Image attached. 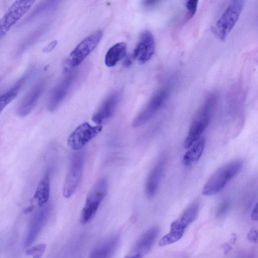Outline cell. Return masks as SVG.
I'll return each mask as SVG.
<instances>
[{
    "label": "cell",
    "instance_id": "18",
    "mask_svg": "<svg viewBox=\"0 0 258 258\" xmlns=\"http://www.w3.org/2000/svg\"><path fill=\"white\" fill-rule=\"evenodd\" d=\"M50 196V172L47 170L40 180L33 196V200L39 207L45 205Z\"/></svg>",
    "mask_w": 258,
    "mask_h": 258
},
{
    "label": "cell",
    "instance_id": "5",
    "mask_svg": "<svg viewBox=\"0 0 258 258\" xmlns=\"http://www.w3.org/2000/svg\"><path fill=\"white\" fill-rule=\"evenodd\" d=\"M84 163V152L79 151L72 156L63 186L64 198L71 197L78 188L82 179Z\"/></svg>",
    "mask_w": 258,
    "mask_h": 258
},
{
    "label": "cell",
    "instance_id": "12",
    "mask_svg": "<svg viewBox=\"0 0 258 258\" xmlns=\"http://www.w3.org/2000/svg\"><path fill=\"white\" fill-rule=\"evenodd\" d=\"M121 97L120 91H115L109 95L93 115L92 121L98 125H101L109 119L113 115Z\"/></svg>",
    "mask_w": 258,
    "mask_h": 258
},
{
    "label": "cell",
    "instance_id": "9",
    "mask_svg": "<svg viewBox=\"0 0 258 258\" xmlns=\"http://www.w3.org/2000/svg\"><path fill=\"white\" fill-rule=\"evenodd\" d=\"M169 93L167 88L158 91L136 117L133 122V126L138 127L148 121L163 106L168 98Z\"/></svg>",
    "mask_w": 258,
    "mask_h": 258
},
{
    "label": "cell",
    "instance_id": "8",
    "mask_svg": "<svg viewBox=\"0 0 258 258\" xmlns=\"http://www.w3.org/2000/svg\"><path fill=\"white\" fill-rule=\"evenodd\" d=\"M102 125L93 126L87 122L79 125L69 136L68 144L75 150H80L102 130Z\"/></svg>",
    "mask_w": 258,
    "mask_h": 258
},
{
    "label": "cell",
    "instance_id": "28",
    "mask_svg": "<svg viewBox=\"0 0 258 258\" xmlns=\"http://www.w3.org/2000/svg\"><path fill=\"white\" fill-rule=\"evenodd\" d=\"M247 239L249 241L256 242L257 239V230L254 228L251 229L247 234Z\"/></svg>",
    "mask_w": 258,
    "mask_h": 258
},
{
    "label": "cell",
    "instance_id": "31",
    "mask_svg": "<svg viewBox=\"0 0 258 258\" xmlns=\"http://www.w3.org/2000/svg\"><path fill=\"white\" fill-rule=\"evenodd\" d=\"M158 3V1L155 0H149V1H145L143 2L144 5L146 7H152L156 5Z\"/></svg>",
    "mask_w": 258,
    "mask_h": 258
},
{
    "label": "cell",
    "instance_id": "32",
    "mask_svg": "<svg viewBox=\"0 0 258 258\" xmlns=\"http://www.w3.org/2000/svg\"><path fill=\"white\" fill-rule=\"evenodd\" d=\"M143 257L139 254L130 253L124 258H143Z\"/></svg>",
    "mask_w": 258,
    "mask_h": 258
},
{
    "label": "cell",
    "instance_id": "14",
    "mask_svg": "<svg viewBox=\"0 0 258 258\" xmlns=\"http://www.w3.org/2000/svg\"><path fill=\"white\" fill-rule=\"evenodd\" d=\"M59 2L58 1L41 2L21 21L20 26H24L36 19L53 13L57 9Z\"/></svg>",
    "mask_w": 258,
    "mask_h": 258
},
{
    "label": "cell",
    "instance_id": "19",
    "mask_svg": "<svg viewBox=\"0 0 258 258\" xmlns=\"http://www.w3.org/2000/svg\"><path fill=\"white\" fill-rule=\"evenodd\" d=\"M126 44L121 42L112 45L107 51L105 56V64L108 67L115 66L124 58L126 54Z\"/></svg>",
    "mask_w": 258,
    "mask_h": 258
},
{
    "label": "cell",
    "instance_id": "10",
    "mask_svg": "<svg viewBox=\"0 0 258 258\" xmlns=\"http://www.w3.org/2000/svg\"><path fill=\"white\" fill-rule=\"evenodd\" d=\"M78 75L76 71L69 73L53 89L47 104L49 111H54L57 108L76 81Z\"/></svg>",
    "mask_w": 258,
    "mask_h": 258
},
{
    "label": "cell",
    "instance_id": "22",
    "mask_svg": "<svg viewBox=\"0 0 258 258\" xmlns=\"http://www.w3.org/2000/svg\"><path fill=\"white\" fill-rule=\"evenodd\" d=\"M205 146L204 138L199 139L190 148L183 156L182 162L185 165H189L197 162L201 157Z\"/></svg>",
    "mask_w": 258,
    "mask_h": 258
},
{
    "label": "cell",
    "instance_id": "25",
    "mask_svg": "<svg viewBox=\"0 0 258 258\" xmlns=\"http://www.w3.org/2000/svg\"><path fill=\"white\" fill-rule=\"evenodd\" d=\"M46 247L45 244H38L28 248L26 251V254L32 258H41L45 251Z\"/></svg>",
    "mask_w": 258,
    "mask_h": 258
},
{
    "label": "cell",
    "instance_id": "29",
    "mask_svg": "<svg viewBox=\"0 0 258 258\" xmlns=\"http://www.w3.org/2000/svg\"><path fill=\"white\" fill-rule=\"evenodd\" d=\"M57 41L56 40H54L48 44L47 46H46L43 49V51L44 52H49L51 51L56 46Z\"/></svg>",
    "mask_w": 258,
    "mask_h": 258
},
{
    "label": "cell",
    "instance_id": "21",
    "mask_svg": "<svg viewBox=\"0 0 258 258\" xmlns=\"http://www.w3.org/2000/svg\"><path fill=\"white\" fill-rule=\"evenodd\" d=\"M185 227L177 220L171 225L170 232L164 236L159 241L160 246L172 244L178 241L182 237Z\"/></svg>",
    "mask_w": 258,
    "mask_h": 258
},
{
    "label": "cell",
    "instance_id": "23",
    "mask_svg": "<svg viewBox=\"0 0 258 258\" xmlns=\"http://www.w3.org/2000/svg\"><path fill=\"white\" fill-rule=\"evenodd\" d=\"M23 87L22 85L17 81L12 88L0 95V114L4 108L17 97Z\"/></svg>",
    "mask_w": 258,
    "mask_h": 258
},
{
    "label": "cell",
    "instance_id": "24",
    "mask_svg": "<svg viewBox=\"0 0 258 258\" xmlns=\"http://www.w3.org/2000/svg\"><path fill=\"white\" fill-rule=\"evenodd\" d=\"M199 211V204L198 202H194L184 211L177 220L186 228L196 220Z\"/></svg>",
    "mask_w": 258,
    "mask_h": 258
},
{
    "label": "cell",
    "instance_id": "13",
    "mask_svg": "<svg viewBox=\"0 0 258 258\" xmlns=\"http://www.w3.org/2000/svg\"><path fill=\"white\" fill-rule=\"evenodd\" d=\"M46 86L44 80L36 83L21 101L17 109L18 114L25 116L29 114L37 104Z\"/></svg>",
    "mask_w": 258,
    "mask_h": 258
},
{
    "label": "cell",
    "instance_id": "6",
    "mask_svg": "<svg viewBox=\"0 0 258 258\" xmlns=\"http://www.w3.org/2000/svg\"><path fill=\"white\" fill-rule=\"evenodd\" d=\"M34 1H16L0 18V38L4 36L29 10Z\"/></svg>",
    "mask_w": 258,
    "mask_h": 258
},
{
    "label": "cell",
    "instance_id": "1",
    "mask_svg": "<svg viewBox=\"0 0 258 258\" xmlns=\"http://www.w3.org/2000/svg\"><path fill=\"white\" fill-rule=\"evenodd\" d=\"M217 103V96L212 94L209 96L199 109L192 119L183 146L189 149L200 138L208 126Z\"/></svg>",
    "mask_w": 258,
    "mask_h": 258
},
{
    "label": "cell",
    "instance_id": "33",
    "mask_svg": "<svg viewBox=\"0 0 258 258\" xmlns=\"http://www.w3.org/2000/svg\"><path fill=\"white\" fill-rule=\"evenodd\" d=\"M34 206H30L29 207H27L26 208H25L24 210V213H30L31 212H32L33 211V210L34 209Z\"/></svg>",
    "mask_w": 258,
    "mask_h": 258
},
{
    "label": "cell",
    "instance_id": "11",
    "mask_svg": "<svg viewBox=\"0 0 258 258\" xmlns=\"http://www.w3.org/2000/svg\"><path fill=\"white\" fill-rule=\"evenodd\" d=\"M155 42L153 35L148 30L143 31L132 55L134 59L141 63H145L149 60L154 54Z\"/></svg>",
    "mask_w": 258,
    "mask_h": 258
},
{
    "label": "cell",
    "instance_id": "16",
    "mask_svg": "<svg viewBox=\"0 0 258 258\" xmlns=\"http://www.w3.org/2000/svg\"><path fill=\"white\" fill-rule=\"evenodd\" d=\"M158 233V229L157 227L150 228L139 238L130 253L139 254L144 257L152 247Z\"/></svg>",
    "mask_w": 258,
    "mask_h": 258
},
{
    "label": "cell",
    "instance_id": "26",
    "mask_svg": "<svg viewBox=\"0 0 258 258\" xmlns=\"http://www.w3.org/2000/svg\"><path fill=\"white\" fill-rule=\"evenodd\" d=\"M230 207V203L228 200H226L221 202L216 211V216L217 217H220L225 215L228 211Z\"/></svg>",
    "mask_w": 258,
    "mask_h": 258
},
{
    "label": "cell",
    "instance_id": "7",
    "mask_svg": "<svg viewBox=\"0 0 258 258\" xmlns=\"http://www.w3.org/2000/svg\"><path fill=\"white\" fill-rule=\"evenodd\" d=\"M102 35V31L98 30L81 41L70 54L67 59L68 66L73 68L81 64L96 47Z\"/></svg>",
    "mask_w": 258,
    "mask_h": 258
},
{
    "label": "cell",
    "instance_id": "2",
    "mask_svg": "<svg viewBox=\"0 0 258 258\" xmlns=\"http://www.w3.org/2000/svg\"><path fill=\"white\" fill-rule=\"evenodd\" d=\"M242 165L241 161L235 160L218 168L205 184L202 189L203 195L212 196L220 192L239 173Z\"/></svg>",
    "mask_w": 258,
    "mask_h": 258
},
{
    "label": "cell",
    "instance_id": "17",
    "mask_svg": "<svg viewBox=\"0 0 258 258\" xmlns=\"http://www.w3.org/2000/svg\"><path fill=\"white\" fill-rule=\"evenodd\" d=\"M118 239L112 237L94 248L89 258H112L116 248Z\"/></svg>",
    "mask_w": 258,
    "mask_h": 258
},
{
    "label": "cell",
    "instance_id": "20",
    "mask_svg": "<svg viewBox=\"0 0 258 258\" xmlns=\"http://www.w3.org/2000/svg\"><path fill=\"white\" fill-rule=\"evenodd\" d=\"M47 25H42L26 36L19 45L16 52L17 56L22 55L27 49L34 45L44 34Z\"/></svg>",
    "mask_w": 258,
    "mask_h": 258
},
{
    "label": "cell",
    "instance_id": "30",
    "mask_svg": "<svg viewBox=\"0 0 258 258\" xmlns=\"http://www.w3.org/2000/svg\"><path fill=\"white\" fill-rule=\"evenodd\" d=\"M251 219L253 221H257L258 219V216H257V205L256 204L255 207L253 208L251 215Z\"/></svg>",
    "mask_w": 258,
    "mask_h": 258
},
{
    "label": "cell",
    "instance_id": "4",
    "mask_svg": "<svg viewBox=\"0 0 258 258\" xmlns=\"http://www.w3.org/2000/svg\"><path fill=\"white\" fill-rule=\"evenodd\" d=\"M108 190V181L104 177L100 178L88 193L82 209L80 222L86 224L94 217L98 209L106 196Z\"/></svg>",
    "mask_w": 258,
    "mask_h": 258
},
{
    "label": "cell",
    "instance_id": "15",
    "mask_svg": "<svg viewBox=\"0 0 258 258\" xmlns=\"http://www.w3.org/2000/svg\"><path fill=\"white\" fill-rule=\"evenodd\" d=\"M165 166L164 160L160 161L148 175L145 185V193L148 199H152L156 194Z\"/></svg>",
    "mask_w": 258,
    "mask_h": 258
},
{
    "label": "cell",
    "instance_id": "27",
    "mask_svg": "<svg viewBox=\"0 0 258 258\" xmlns=\"http://www.w3.org/2000/svg\"><path fill=\"white\" fill-rule=\"evenodd\" d=\"M198 5V1L189 0L186 3V7L188 11V16L189 18H191L196 13Z\"/></svg>",
    "mask_w": 258,
    "mask_h": 258
},
{
    "label": "cell",
    "instance_id": "3",
    "mask_svg": "<svg viewBox=\"0 0 258 258\" xmlns=\"http://www.w3.org/2000/svg\"><path fill=\"white\" fill-rule=\"evenodd\" d=\"M243 5V1H232L212 26V33L219 40H224L233 28L240 17Z\"/></svg>",
    "mask_w": 258,
    "mask_h": 258
},
{
    "label": "cell",
    "instance_id": "34",
    "mask_svg": "<svg viewBox=\"0 0 258 258\" xmlns=\"http://www.w3.org/2000/svg\"><path fill=\"white\" fill-rule=\"evenodd\" d=\"M132 62V57H128L127 58H126V59H125V61L124 62V65L126 66V67H128V66L131 65V63Z\"/></svg>",
    "mask_w": 258,
    "mask_h": 258
}]
</instances>
